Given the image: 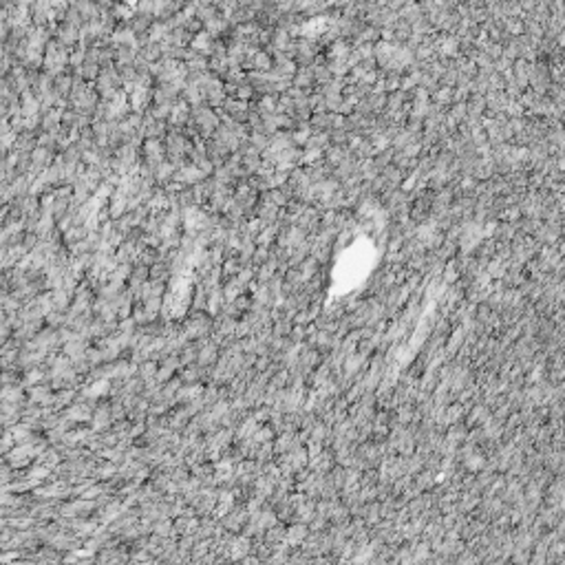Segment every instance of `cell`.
Masks as SVG:
<instances>
[{
  "instance_id": "cell-1",
  "label": "cell",
  "mask_w": 565,
  "mask_h": 565,
  "mask_svg": "<svg viewBox=\"0 0 565 565\" xmlns=\"http://www.w3.org/2000/svg\"><path fill=\"white\" fill-rule=\"evenodd\" d=\"M35 457V451H33V444L31 440L29 442H22L18 444L16 448L7 451V461H9V468H24L29 464V459Z\"/></svg>"
},
{
  "instance_id": "cell-2",
  "label": "cell",
  "mask_w": 565,
  "mask_h": 565,
  "mask_svg": "<svg viewBox=\"0 0 565 565\" xmlns=\"http://www.w3.org/2000/svg\"><path fill=\"white\" fill-rule=\"evenodd\" d=\"M18 404L14 402H0V424H16L18 422Z\"/></svg>"
},
{
  "instance_id": "cell-3",
  "label": "cell",
  "mask_w": 565,
  "mask_h": 565,
  "mask_svg": "<svg viewBox=\"0 0 565 565\" xmlns=\"http://www.w3.org/2000/svg\"><path fill=\"white\" fill-rule=\"evenodd\" d=\"M20 398H22V391L18 386H3L0 388V402H14V404H18L20 402Z\"/></svg>"
},
{
  "instance_id": "cell-4",
  "label": "cell",
  "mask_w": 565,
  "mask_h": 565,
  "mask_svg": "<svg viewBox=\"0 0 565 565\" xmlns=\"http://www.w3.org/2000/svg\"><path fill=\"white\" fill-rule=\"evenodd\" d=\"M31 400L35 404H51L53 402V396L47 386H33L31 388Z\"/></svg>"
},
{
  "instance_id": "cell-5",
  "label": "cell",
  "mask_w": 565,
  "mask_h": 565,
  "mask_svg": "<svg viewBox=\"0 0 565 565\" xmlns=\"http://www.w3.org/2000/svg\"><path fill=\"white\" fill-rule=\"evenodd\" d=\"M66 415H69L71 422H86L91 411H89V406H84V404H75V406H71Z\"/></svg>"
},
{
  "instance_id": "cell-6",
  "label": "cell",
  "mask_w": 565,
  "mask_h": 565,
  "mask_svg": "<svg viewBox=\"0 0 565 565\" xmlns=\"http://www.w3.org/2000/svg\"><path fill=\"white\" fill-rule=\"evenodd\" d=\"M203 388L199 384H192V386H186V388H179L177 396H175V400H194L197 396H201Z\"/></svg>"
},
{
  "instance_id": "cell-7",
  "label": "cell",
  "mask_w": 565,
  "mask_h": 565,
  "mask_svg": "<svg viewBox=\"0 0 565 565\" xmlns=\"http://www.w3.org/2000/svg\"><path fill=\"white\" fill-rule=\"evenodd\" d=\"M29 428H31V426H29L27 422H22V424H18V426L11 428V435H14L16 442H20V444H22V442H29V435H31V433H29Z\"/></svg>"
},
{
  "instance_id": "cell-8",
  "label": "cell",
  "mask_w": 565,
  "mask_h": 565,
  "mask_svg": "<svg viewBox=\"0 0 565 565\" xmlns=\"http://www.w3.org/2000/svg\"><path fill=\"white\" fill-rule=\"evenodd\" d=\"M108 420H111V417H108V409H100V411L95 413V417H93V430L106 428V426H108Z\"/></svg>"
},
{
  "instance_id": "cell-9",
  "label": "cell",
  "mask_w": 565,
  "mask_h": 565,
  "mask_svg": "<svg viewBox=\"0 0 565 565\" xmlns=\"http://www.w3.org/2000/svg\"><path fill=\"white\" fill-rule=\"evenodd\" d=\"M38 459H40V461H42V464H45V466H47V468H51V466H56V464H58V461H60V455H58L56 451H47V453H45V451H42V453L38 455Z\"/></svg>"
},
{
  "instance_id": "cell-10",
  "label": "cell",
  "mask_w": 565,
  "mask_h": 565,
  "mask_svg": "<svg viewBox=\"0 0 565 565\" xmlns=\"http://www.w3.org/2000/svg\"><path fill=\"white\" fill-rule=\"evenodd\" d=\"M199 177H201V172H199L197 168H186V170H181V172L177 175V179L186 181V184H192V181H197Z\"/></svg>"
},
{
  "instance_id": "cell-11",
  "label": "cell",
  "mask_w": 565,
  "mask_h": 565,
  "mask_svg": "<svg viewBox=\"0 0 565 565\" xmlns=\"http://www.w3.org/2000/svg\"><path fill=\"white\" fill-rule=\"evenodd\" d=\"M214 354H216V347H214V344H208V347L201 351V356H199V362H201V364L212 362V360H214Z\"/></svg>"
},
{
  "instance_id": "cell-12",
  "label": "cell",
  "mask_w": 565,
  "mask_h": 565,
  "mask_svg": "<svg viewBox=\"0 0 565 565\" xmlns=\"http://www.w3.org/2000/svg\"><path fill=\"white\" fill-rule=\"evenodd\" d=\"M250 550V543L245 541V539H236L234 541V550H232V558H239L243 552H247Z\"/></svg>"
},
{
  "instance_id": "cell-13",
  "label": "cell",
  "mask_w": 565,
  "mask_h": 565,
  "mask_svg": "<svg viewBox=\"0 0 565 565\" xmlns=\"http://www.w3.org/2000/svg\"><path fill=\"white\" fill-rule=\"evenodd\" d=\"M155 369H157L155 362H146V364H142V369H139V375H142V380H150L153 375H157Z\"/></svg>"
},
{
  "instance_id": "cell-14",
  "label": "cell",
  "mask_w": 565,
  "mask_h": 565,
  "mask_svg": "<svg viewBox=\"0 0 565 565\" xmlns=\"http://www.w3.org/2000/svg\"><path fill=\"white\" fill-rule=\"evenodd\" d=\"M45 380V373L40 369H29L27 371V378H24V384H35V382Z\"/></svg>"
},
{
  "instance_id": "cell-15",
  "label": "cell",
  "mask_w": 565,
  "mask_h": 565,
  "mask_svg": "<svg viewBox=\"0 0 565 565\" xmlns=\"http://www.w3.org/2000/svg\"><path fill=\"white\" fill-rule=\"evenodd\" d=\"M93 391H89V396H102V393H106L108 391V382L106 380H100V382H95L93 386Z\"/></svg>"
},
{
  "instance_id": "cell-16",
  "label": "cell",
  "mask_w": 565,
  "mask_h": 565,
  "mask_svg": "<svg viewBox=\"0 0 565 565\" xmlns=\"http://www.w3.org/2000/svg\"><path fill=\"white\" fill-rule=\"evenodd\" d=\"M71 398H73V391L71 388H66V391H62L60 393V396H53V404H66V402H71Z\"/></svg>"
},
{
  "instance_id": "cell-17",
  "label": "cell",
  "mask_w": 565,
  "mask_h": 565,
  "mask_svg": "<svg viewBox=\"0 0 565 565\" xmlns=\"http://www.w3.org/2000/svg\"><path fill=\"white\" fill-rule=\"evenodd\" d=\"M302 537H305V528H302V526L300 528H291V532H289V541L291 543H298Z\"/></svg>"
},
{
  "instance_id": "cell-18",
  "label": "cell",
  "mask_w": 565,
  "mask_h": 565,
  "mask_svg": "<svg viewBox=\"0 0 565 565\" xmlns=\"http://www.w3.org/2000/svg\"><path fill=\"white\" fill-rule=\"evenodd\" d=\"M155 532L159 534V537H166V534H170V524L168 521H161V524L155 526Z\"/></svg>"
},
{
  "instance_id": "cell-19",
  "label": "cell",
  "mask_w": 565,
  "mask_h": 565,
  "mask_svg": "<svg viewBox=\"0 0 565 565\" xmlns=\"http://www.w3.org/2000/svg\"><path fill=\"white\" fill-rule=\"evenodd\" d=\"M0 506H16V499L9 493H0Z\"/></svg>"
},
{
  "instance_id": "cell-20",
  "label": "cell",
  "mask_w": 565,
  "mask_h": 565,
  "mask_svg": "<svg viewBox=\"0 0 565 565\" xmlns=\"http://www.w3.org/2000/svg\"><path fill=\"white\" fill-rule=\"evenodd\" d=\"M113 472H115L113 466H104V468H100V475H102V477H108V475H113Z\"/></svg>"
}]
</instances>
